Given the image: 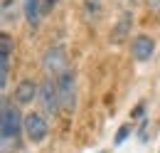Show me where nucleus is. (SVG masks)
<instances>
[{
	"instance_id": "dca6fc26",
	"label": "nucleus",
	"mask_w": 160,
	"mask_h": 153,
	"mask_svg": "<svg viewBox=\"0 0 160 153\" xmlns=\"http://www.w3.org/2000/svg\"><path fill=\"white\" fill-rule=\"evenodd\" d=\"M101 153H108V151H101Z\"/></svg>"
},
{
	"instance_id": "9d476101",
	"label": "nucleus",
	"mask_w": 160,
	"mask_h": 153,
	"mask_svg": "<svg viewBox=\"0 0 160 153\" xmlns=\"http://www.w3.org/2000/svg\"><path fill=\"white\" fill-rule=\"evenodd\" d=\"M12 50H15V42H12V37H10L8 32H2V35H0V59L10 62V55H12Z\"/></svg>"
},
{
	"instance_id": "4468645a",
	"label": "nucleus",
	"mask_w": 160,
	"mask_h": 153,
	"mask_svg": "<svg viewBox=\"0 0 160 153\" xmlns=\"http://www.w3.org/2000/svg\"><path fill=\"white\" fill-rule=\"evenodd\" d=\"M145 131H148V119H143V124H140V131H138V138H140V141H145V138H148Z\"/></svg>"
},
{
	"instance_id": "20e7f679",
	"label": "nucleus",
	"mask_w": 160,
	"mask_h": 153,
	"mask_svg": "<svg viewBox=\"0 0 160 153\" xmlns=\"http://www.w3.org/2000/svg\"><path fill=\"white\" fill-rule=\"evenodd\" d=\"M40 101H42V106H44L47 114H54V111L62 109L59 89H57V79H54V76H47L40 84Z\"/></svg>"
},
{
	"instance_id": "f8f14e48",
	"label": "nucleus",
	"mask_w": 160,
	"mask_h": 153,
	"mask_svg": "<svg viewBox=\"0 0 160 153\" xmlns=\"http://www.w3.org/2000/svg\"><path fill=\"white\" fill-rule=\"evenodd\" d=\"M131 131H133V126H131V124H123V126L118 129V134H116V141H113V143H116V146H121V143L131 136Z\"/></svg>"
},
{
	"instance_id": "f257e3e1",
	"label": "nucleus",
	"mask_w": 160,
	"mask_h": 153,
	"mask_svg": "<svg viewBox=\"0 0 160 153\" xmlns=\"http://www.w3.org/2000/svg\"><path fill=\"white\" fill-rule=\"evenodd\" d=\"M20 134H25V116L18 106H12L8 99H2V114H0V138L2 153H12L10 148L20 151Z\"/></svg>"
},
{
	"instance_id": "6e6552de",
	"label": "nucleus",
	"mask_w": 160,
	"mask_h": 153,
	"mask_svg": "<svg viewBox=\"0 0 160 153\" xmlns=\"http://www.w3.org/2000/svg\"><path fill=\"white\" fill-rule=\"evenodd\" d=\"M131 27H133V13L123 10L118 22H116V27H113V32H111V45H121L123 40L131 35Z\"/></svg>"
},
{
	"instance_id": "2eb2a0df",
	"label": "nucleus",
	"mask_w": 160,
	"mask_h": 153,
	"mask_svg": "<svg viewBox=\"0 0 160 153\" xmlns=\"http://www.w3.org/2000/svg\"><path fill=\"white\" fill-rule=\"evenodd\" d=\"M148 5H150L153 10H160V0H148Z\"/></svg>"
},
{
	"instance_id": "1a4fd4ad",
	"label": "nucleus",
	"mask_w": 160,
	"mask_h": 153,
	"mask_svg": "<svg viewBox=\"0 0 160 153\" xmlns=\"http://www.w3.org/2000/svg\"><path fill=\"white\" fill-rule=\"evenodd\" d=\"M42 18V0H25V20L30 25H37Z\"/></svg>"
},
{
	"instance_id": "0eeeda50",
	"label": "nucleus",
	"mask_w": 160,
	"mask_h": 153,
	"mask_svg": "<svg viewBox=\"0 0 160 153\" xmlns=\"http://www.w3.org/2000/svg\"><path fill=\"white\" fill-rule=\"evenodd\" d=\"M15 104H20V106H27V104H32V99L35 96H40V84L37 82H32V79H22L20 84L15 87Z\"/></svg>"
},
{
	"instance_id": "ddd939ff",
	"label": "nucleus",
	"mask_w": 160,
	"mask_h": 153,
	"mask_svg": "<svg viewBox=\"0 0 160 153\" xmlns=\"http://www.w3.org/2000/svg\"><path fill=\"white\" fill-rule=\"evenodd\" d=\"M143 114H145V101H138L136 109L131 111V119H143Z\"/></svg>"
},
{
	"instance_id": "a211bd4d",
	"label": "nucleus",
	"mask_w": 160,
	"mask_h": 153,
	"mask_svg": "<svg viewBox=\"0 0 160 153\" xmlns=\"http://www.w3.org/2000/svg\"><path fill=\"white\" fill-rule=\"evenodd\" d=\"M96 3H99V0H96Z\"/></svg>"
},
{
	"instance_id": "9b49d317",
	"label": "nucleus",
	"mask_w": 160,
	"mask_h": 153,
	"mask_svg": "<svg viewBox=\"0 0 160 153\" xmlns=\"http://www.w3.org/2000/svg\"><path fill=\"white\" fill-rule=\"evenodd\" d=\"M15 22V0H2V25Z\"/></svg>"
},
{
	"instance_id": "7ed1b4c3",
	"label": "nucleus",
	"mask_w": 160,
	"mask_h": 153,
	"mask_svg": "<svg viewBox=\"0 0 160 153\" xmlns=\"http://www.w3.org/2000/svg\"><path fill=\"white\" fill-rule=\"evenodd\" d=\"M49 134V124L40 111H30L25 116V136L30 143H42Z\"/></svg>"
},
{
	"instance_id": "f3484780",
	"label": "nucleus",
	"mask_w": 160,
	"mask_h": 153,
	"mask_svg": "<svg viewBox=\"0 0 160 153\" xmlns=\"http://www.w3.org/2000/svg\"><path fill=\"white\" fill-rule=\"evenodd\" d=\"M131 3H136V0H131Z\"/></svg>"
},
{
	"instance_id": "423d86ee",
	"label": "nucleus",
	"mask_w": 160,
	"mask_h": 153,
	"mask_svg": "<svg viewBox=\"0 0 160 153\" xmlns=\"http://www.w3.org/2000/svg\"><path fill=\"white\" fill-rule=\"evenodd\" d=\"M155 52V40L148 37V35H136L131 40V55L136 62H148Z\"/></svg>"
},
{
	"instance_id": "f03ea898",
	"label": "nucleus",
	"mask_w": 160,
	"mask_h": 153,
	"mask_svg": "<svg viewBox=\"0 0 160 153\" xmlns=\"http://www.w3.org/2000/svg\"><path fill=\"white\" fill-rule=\"evenodd\" d=\"M57 89H59L62 111H74V106H77V76L72 69H67L64 74L57 76Z\"/></svg>"
},
{
	"instance_id": "39448f33",
	"label": "nucleus",
	"mask_w": 160,
	"mask_h": 153,
	"mask_svg": "<svg viewBox=\"0 0 160 153\" xmlns=\"http://www.w3.org/2000/svg\"><path fill=\"white\" fill-rule=\"evenodd\" d=\"M42 67H44L47 76L57 79L59 74H64L67 72V55H64V50L62 47H49L44 52V57H42Z\"/></svg>"
}]
</instances>
